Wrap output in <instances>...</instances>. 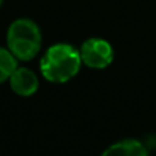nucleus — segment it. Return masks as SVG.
<instances>
[{
    "label": "nucleus",
    "mask_w": 156,
    "mask_h": 156,
    "mask_svg": "<svg viewBox=\"0 0 156 156\" xmlns=\"http://www.w3.org/2000/svg\"><path fill=\"white\" fill-rule=\"evenodd\" d=\"M81 55L70 44H55L49 47L40 62V70L49 82H67L81 67Z\"/></svg>",
    "instance_id": "f257e3e1"
},
{
    "label": "nucleus",
    "mask_w": 156,
    "mask_h": 156,
    "mask_svg": "<svg viewBox=\"0 0 156 156\" xmlns=\"http://www.w3.org/2000/svg\"><path fill=\"white\" fill-rule=\"evenodd\" d=\"M7 45L16 60L33 59L41 48L40 27L32 19H16L7 30Z\"/></svg>",
    "instance_id": "f03ea898"
},
{
    "label": "nucleus",
    "mask_w": 156,
    "mask_h": 156,
    "mask_svg": "<svg viewBox=\"0 0 156 156\" xmlns=\"http://www.w3.org/2000/svg\"><path fill=\"white\" fill-rule=\"evenodd\" d=\"M81 60L90 69H105L114 60V49L103 38H88L80 49Z\"/></svg>",
    "instance_id": "7ed1b4c3"
},
{
    "label": "nucleus",
    "mask_w": 156,
    "mask_h": 156,
    "mask_svg": "<svg viewBox=\"0 0 156 156\" xmlns=\"http://www.w3.org/2000/svg\"><path fill=\"white\" fill-rule=\"evenodd\" d=\"M10 85L19 96H32L38 89V80L32 70L26 67H16L10 77Z\"/></svg>",
    "instance_id": "20e7f679"
},
{
    "label": "nucleus",
    "mask_w": 156,
    "mask_h": 156,
    "mask_svg": "<svg viewBox=\"0 0 156 156\" xmlns=\"http://www.w3.org/2000/svg\"><path fill=\"white\" fill-rule=\"evenodd\" d=\"M101 156H148V151L143 143L129 138L110 145Z\"/></svg>",
    "instance_id": "39448f33"
},
{
    "label": "nucleus",
    "mask_w": 156,
    "mask_h": 156,
    "mask_svg": "<svg viewBox=\"0 0 156 156\" xmlns=\"http://www.w3.org/2000/svg\"><path fill=\"white\" fill-rule=\"evenodd\" d=\"M16 67V58L8 49L0 47V83L8 80Z\"/></svg>",
    "instance_id": "423d86ee"
},
{
    "label": "nucleus",
    "mask_w": 156,
    "mask_h": 156,
    "mask_svg": "<svg viewBox=\"0 0 156 156\" xmlns=\"http://www.w3.org/2000/svg\"><path fill=\"white\" fill-rule=\"evenodd\" d=\"M2 3H3V0H0V5H2Z\"/></svg>",
    "instance_id": "0eeeda50"
}]
</instances>
